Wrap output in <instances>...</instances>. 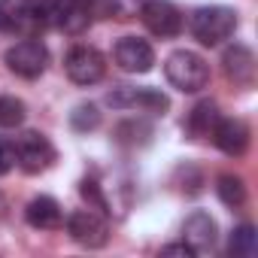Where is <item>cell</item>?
I'll list each match as a JSON object with an SVG mask.
<instances>
[{
    "label": "cell",
    "instance_id": "obj_17",
    "mask_svg": "<svg viewBox=\"0 0 258 258\" xmlns=\"http://www.w3.org/2000/svg\"><path fill=\"white\" fill-rule=\"evenodd\" d=\"M228 249H231L234 258H255V252H258V234H255V228L252 225H240L231 234Z\"/></svg>",
    "mask_w": 258,
    "mask_h": 258
},
{
    "label": "cell",
    "instance_id": "obj_3",
    "mask_svg": "<svg viewBox=\"0 0 258 258\" xmlns=\"http://www.w3.org/2000/svg\"><path fill=\"white\" fill-rule=\"evenodd\" d=\"M13 158L19 161V167H22L25 173H43V170H49L52 161H55V146H52L43 134L28 131V134L16 137V143H13Z\"/></svg>",
    "mask_w": 258,
    "mask_h": 258
},
{
    "label": "cell",
    "instance_id": "obj_5",
    "mask_svg": "<svg viewBox=\"0 0 258 258\" xmlns=\"http://www.w3.org/2000/svg\"><path fill=\"white\" fill-rule=\"evenodd\" d=\"M46 64H49V49L40 40H22V43H16L7 52V67L16 76H22V79L43 76L46 73Z\"/></svg>",
    "mask_w": 258,
    "mask_h": 258
},
{
    "label": "cell",
    "instance_id": "obj_9",
    "mask_svg": "<svg viewBox=\"0 0 258 258\" xmlns=\"http://www.w3.org/2000/svg\"><path fill=\"white\" fill-rule=\"evenodd\" d=\"M210 137L225 155H234V158H240L249 149V127L243 118H219L213 124Z\"/></svg>",
    "mask_w": 258,
    "mask_h": 258
},
{
    "label": "cell",
    "instance_id": "obj_24",
    "mask_svg": "<svg viewBox=\"0 0 258 258\" xmlns=\"http://www.w3.org/2000/svg\"><path fill=\"white\" fill-rule=\"evenodd\" d=\"M13 167V152L4 146V143H0V173H7Z\"/></svg>",
    "mask_w": 258,
    "mask_h": 258
},
{
    "label": "cell",
    "instance_id": "obj_7",
    "mask_svg": "<svg viewBox=\"0 0 258 258\" xmlns=\"http://www.w3.org/2000/svg\"><path fill=\"white\" fill-rule=\"evenodd\" d=\"M140 19L155 37H176L182 31V16L170 0H146L140 10Z\"/></svg>",
    "mask_w": 258,
    "mask_h": 258
},
{
    "label": "cell",
    "instance_id": "obj_8",
    "mask_svg": "<svg viewBox=\"0 0 258 258\" xmlns=\"http://www.w3.org/2000/svg\"><path fill=\"white\" fill-rule=\"evenodd\" d=\"M115 64L124 70V73H149L152 64H155V52L146 40L140 37H124L115 43Z\"/></svg>",
    "mask_w": 258,
    "mask_h": 258
},
{
    "label": "cell",
    "instance_id": "obj_6",
    "mask_svg": "<svg viewBox=\"0 0 258 258\" xmlns=\"http://www.w3.org/2000/svg\"><path fill=\"white\" fill-rule=\"evenodd\" d=\"M64 70L76 85H94L106 73V61L94 46H73L64 58Z\"/></svg>",
    "mask_w": 258,
    "mask_h": 258
},
{
    "label": "cell",
    "instance_id": "obj_22",
    "mask_svg": "<svg viewBox=\"0 0 258 258\" xmlns=\"http://www.w3.org/2000/svg\"><path fill=\"white\" fill-rule=\"evenodd\" d=\"M88 19H109L115 13V0H82Z\"/></svg>",
    "mask_w": 258,
    "mask_h": 258
},
{
    "label": "cell",
    "instance_id": "obj_23",
    "mask_svg": "<svg viewBox=\"0 0 258 258\" xmlns=\"http://www.w3.org/2000/svg\"><path fill=\"white\" fill-rule=\"evenodd\" d=\"M161 252H164V255H185V258H191V255H195L185 243H170V246H164Z\"/></svg>",
    "mask_w": 258,
    "mask_h": 258
},
{
    "label": "cell",
    "instance_id": "obj_25",
    "mask_svg": "<svg viewBox=\"0 0 258 258\" xmlns=\"http://www.w3.org/2000/svg\"><path fill=\"white\" fill-rule=\"evenodd\" d=\"M4 207H7V204H4V198H0V213H4Z\"/></svg>",
    "mask_w": 258,
    "mask_h": 258
},
{
    "label": "cell",
    "instance_id": "obj_19",
    "mask_svg": "<svg viewBox=\"0 0 258 258\" xmlns=\"http://www.w3.org/2000/svg\"><path fill=\"white\" fill-rule=\"evenodd\" d=\"M70 124L76 127V131H94V127L100 124V112L94 103H79L73 112H70Z\"/></svg>",
    "mask_w": 258,
    "mask_h": 258
},
{
    "label": "cell",
    "instance_id": "obj_1",
    "mask_svg": "<svg viewBox=\"0 0 258 258\" xmlns=\"http://www.w3.org/2000/svg\"><path fill=\"white\" fill-rule=\"evenodd\" d=\"M237 31V13L231 7H201L191 16V34L204 46H219Z\"/></svg>",
    "mask_w": 258,
    "mask_h": 258
},
{
    "label": "cell",
    "instance_id": "obj_16",
    "mask_svg": "<svg viewBox=\"0 0 258 258\" xmlns=\"http://www.w3.org/2000/svg\"><path fill=\"white\" fill-rule=\"evenodd\" d=\"M216 191H219V201H222L225 207H231V210H240V207L246 204V185H243L240 176H231V173L219 176Z\"/></svg>",
    "mask_w": 258,
    "mask_h": 258
},
{
    "label": "cell",
    "instance_id": "obj_13",
    "mask_svg": "<svg viewBox=\"0 0 258 258\" xmlns=\"http://www.w3.org/2000/svg\"><path fill=\"white\" fill-rule=\"evenodd\" d=\"M25 219H28V225H31V228L55 231V228L61 225V207H58V201H55V198L40 195V198H34V201L28 204Z\"/></svg>",
    "mask_w": 258,
    "mask_h": 258
},
{
    "label": "cell",
    "instance_id": "obj_2",
    "mask_svg": "<svg viewBox=\"0 0 258 258\" xmlns=\"http://www.w3.org/2000/svg\"><path fill=\"white\" fill-rule=\"evenodd\" d=\"M164 73H167V82H170L173 88L185 91V94H195V91L207 88V82H210V67H207V61H204L201 55L188 52V49L173 52V55L167 58V64H164Z\"/></svg>",
    "mask_w": 258,
    "mask_h": 258
},
{
    "label": "cell",
    "instance_id": "obj_14",
    "mask_svg": "<svg viewBox=\"0 0 258 258\" xmlns=\"http://www.w3.org/2000/svg\"><path fill=\"white\" fill-rule=\"evenodd\" d=\"M88 13H85V7H82V0H61V10H58V16H55V25L58 28H64L67 34H82L85 28H88Z\"/></svg>",
    "mask_w": 258,
    "mask_h": 258
},
{
    "label": "cell",
    "instance_id": "obj_18",
    "mask_svg": "<svg viewBox=\"0 0 258 258\" xmlns=\"http://www.w3.org/2000/svg\"><path fill=\"white\" fill-rule=\"evenodd\" d=\"M25 115H28V109L19 97H10V94L0 97V127H19L25 121Z\"/></svg>",
    "mask_w": 258,
    "mask_h": 258
},
{
    "label": "cell",
    "instance_id": "obj_10",
    "mask_svg": "<svg viewBox=\"0 0 258 258\" xmlns=\"http://www.w3.org/2000/svg\"><path fill=\"white\" fill-rule=\"evenodd\" d=\"M216 234H219V228H216L213 216L210 213H201V210L191 213L185 219V225H182V243L191 252H210L216 246Z\"/></svg>",
    "mask_w": 258,
    "mask_h": 258
},
{
    "label": "cell",
    "instance_id": "obj_15",
    "mask_svg": "<svg viewBox=\"0 0 258 258\" xmlns=\"http://www.w3.org/2000/svg\"><path fill=\"white\" fill-rule=\"evenodd\" d=\"M216 121H219L216 103H213V100H204V103H198V106L191 109V115H188V131H191L195 137H207V134L213 131Z\"/></svg>",
    "mask_w": 258,
    "mask_h": 258
},
{
    "label": "cell",
    "instance_id": "obj_11",
    "mask_svg": "<svg viewBox=\"0 0 258 258\" xmlns=\"http://www.w3.org/2000/svg\"><path fill=\"white\" fill-rule=\"evenodd\" d=\"M222 67H225V76H228L234 85L249 88V85L255 82V55H252V49H246V46H240V43H234V46L225 49Z\"/></svg>",
    "mask_w": 258,
    "mask_h": 258
},
{
    "label": "cell",
    "instance_id": "obj_20",
    "mask_svg": "<svg viewBox=\"0 0 258 258\" xmlns=\"http://www.w3.org/2000/svg\"><path fill=\"white\" fill-rule=\"evenodd\" d=\"M22 7L34 19H40V25H46V22H55V16L61 10V0H22Z\"/></svg>",
    "mask_w": 258,
    "mask_h": 258
},
{
    "label": "cell",
    "instance_id": "obj_12",
    "mask_svg": "<svg viewBox=\"0 0 258 258\" xmlns=\"http://www.w3.org/2000/svg\"><path fill=\"white\" fill-rule=\"evenodd\" d=\"M109 103L112 106H140L146 112H164L170 106V100L155 88H127V85L115 88L109 94Z\"/></svg>",
    "mask_w": 258,
    "mask_h": 258
},
{
    "label": "cell",
    "instance_id": "obj_4",
    "mask_svg": "<svg viewBox=\"0 0 258 258\" xmlns=\"http://www.w3.org/2000/svg\"><path fill=\"white\" fill-rule=\"evenodd\" d=\"M67 234L79 243V246H85V249H100V246H106V240H109V225H106V219L97 213V210H76V213H70V219H67Z\"/></svg>",
    "mask_w": 258,
    "mask_h": 258
},
{
    "label": "cell",
    "instance_id": "obj_21",
    "mask_svg": "<svg viewBox=\"0 0 258 258\" xmlns=\"http://www.w3.org/2000/svg\"><path fill=\"white\" fill-rule=\"evenodd\" d=\"M79 191H82V198L91 204V210H100V213H112V210H109V201L103 198V191H100V185H97L94 179H82Z\"/></svg>",
    "mask_w": 258,
    "mask_h": 258
}]
</instances>
